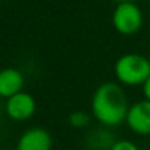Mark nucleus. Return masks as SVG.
I'll return each instance as SVG.
<instances>
[{
	"label": "nucleus",
	"instance_id": "1",
	"mask_svg": "<svg viewBox=\"0 0 150 150\" xmlns=\"http://www.w3.org/2000/svg\"><path fill=\"white\" fill-rule=\"evenodd\" d=\"M130 105L120 83L105 82L99 85L91 99V114L100 125L114 128L125 122Z\"/></svg>",
	"mask_w": 150,
	"mask_h": 150
},
{
	"label": "nucleus",
	"instance_id": "2",
	"mask_svg": "<svg viewBox=\"0 0 150 150\" xmlns=\"http://www.w3.org/2000/svg\"><path fill=\"white\" fill-rule=\"evenodd\" d=\"M114 76L120 85L142 86L150 76V58L139 52H127L117 58Z\"/></svg>",
	"mask_w": 150,
	"mask_h": 150
},
{
	"label": "nucleus",
	"instance_id": "3",
	"mask_svg": "<svg viewBox=\"0 0 150 150\" xmlns=\"http://www.w3.org/2000/svg\"><path fill=\"white\" fill-rule=\"evenodd\" d=\"M144 22L142 9L136 1L117 3L112 12V26L120 35H136Z\"/></svg>",
	"mask_w": 150,
	"mask_h": 150
},
{
	"label": "nucleus",
	"instance_id": "4",
	"mask_svg": "<svg viewBox=\"0 0 150 150\" xmlns=\"http://www.w3.org/2000/svg\"><path fill=\"white\" fill-rule=\"evenodd\" d=\"M4 112L13 121H18V122L28 121L37 112V100L29 92L22 91L6 99Z\"/></svg>",
	"mask_w": 150,
	"mask_h": 150
},
{
	"label": "nucleus",
	"instance_id": "5",
	"mask_svg": "<svg viewBox=\"0 0 150 150\" xmlns=\"http://www.w3.org/2000/svg\"><path fill=\"white\" fill-rule=\"evenodd\" d=\"M125 124L140 136H150V100L142 99L130 105Z\"/></svg>",
	"mask_w": 150,
	"mask_h": 150
},
{
	"label": "nucleus",
	"instance_id": "6",
	"mask_svg": "<svg viewBox=\"0 0 150 150\" xmlns=\"http://www.w3.org/2000/svg\"><path fill=\"white\" fill-rule=\"evenodd\" d=\"M52 137L50 131L42 127H32L25 130L18 139L16 150H51Z\"/></svg>",
	"mask_w": 150,
	"mask_h": 150
},
{
	"label": "nucleus",
	"instance_id": "7",
	"mask_svg": "<svg viewBox=\"0 0 150 150\" xmlns=\"http://www.w3.org/2000/svg\"><path fill=\"white\" fill-rule=\"evenodd\" d=\"M25 88V76L16 67H4L0 70V98H10Z\"/></svg>",
	"mask_w": 150,
	"mask_h": 150
},
{
	"label": "nucleus",
	"instance_id": "8",
	"mask_svg": "<svg viewBox=\"0 0 150 150\" xmlns=\"http://www.w3.org/2000/svg\"><path fill=\"white\" fill-rule=\"evenodd\" d=\"M114 136L108 130V127H100L93 130L86 137V146L89 150H109L114 144Z\"/></svg>",
	"mask_w": 150,
	"mask_h": 150
},
{
	"label": "nucleus",
	"instance_id": "9",
	"mask_svg": "<svg viewBox=\"0 0 150 150\" xmlns=\"http://www.w3.org/2000/svg\"><path fill=\"white\" fill-rule=\"evenodd\" d=\"M67 122L70 127L76 130H83L91 124V115L85 111H73L67 117Z\"/></svg>",
	"mask_w": 150,
	"mask_h": 150
},
{
	"label": "nucleus",
	"instance_id": "10",
	"mask_svg": "<svg viewBox=\"0 0 150 150\" xmlns=\"http://www.w3.org/2000/svg\"><path fill=\"white\" fill-rule=\"evenodd\" d=\"M109 150H140V147L131 142V140H127V139H120V140H115L114 144L111 146Z\"/></svg>",
	"mask_w": 150,
	"mask_h": 150
},
{
	"label": "nucleus",
	"instance_id": "11",
	"mask_svg": "<svg viewBox=\"0 0 150 150\" xmlns=\"http://www.w3.org/2000/svg\"><path fill=\"white\" fill-rule=\"evenodd\" d=\"M142 92H143V96L144 99L150 100V76L147 77V80L142 85Z\"/></svg>",
	"mask_w": 150,
	"mask_h": 150
},
{
	"label": "nucleus",
	"instance_id": "12",
	"mask_svg": "<svg viewBox=\"0 0 150 150\" xmlns=\"http://www.w3.org/2000/svg\"><path fill=\"white\" fill-rule=\"evenodd\" d=\"M115 3H125V1H137V0H114Z\"/></svg>",
	"mask_w": 150,
	"mask_h": 150
},
{
	"label": "nucleus",
	"instance_id": "13",
	"mask_svg": "<svg viewBox=\"0 0 150 150\" xmlns=\"http://www.w3.org/2000/svg\"><path fill=\"white\" fill-rule=\"evenodd\" d=\"M149 58H150V57H149Z\"/></svg>",
	"mask_w": 150,
	"mask_h": 150
}]
</instances>
